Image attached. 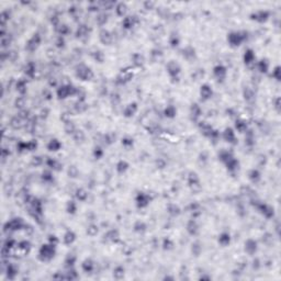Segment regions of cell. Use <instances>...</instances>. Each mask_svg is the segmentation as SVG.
Instances as JSON below:
<instances>
[{
	"label": "cell",
	"instance_id": "1",
	"mask_svg": "<svg viewBox=\"0 0 281 281\" xmlns=\"http://www.w3.org/2000/svg\"><path fill=\"white\" fill-rule=\"evenodd\" d=\"M55 254V249H54V245H43L42 248L40 249V257L42 260H50L54 257Z\"/></svg>",
	"mask_w": 281,
	"mask_h": 281
},
{
	"label": "cell",
	"instance_id": "8",
	"mask_svg": "<svg viewBox=\"0 0 281 281\" xmlns=\"http://www.w3.org/2000/svg\"><path fill=\"white\" fill-rule=\"evenodd\" d=\"M254 57V54H252V51H248V52L245 54V62L246 63H250V60Z\"/></svg>",
	"mask_w": 281,
	"mask_h": 281
},
{
	"label": "cell",
	"instance_id": "5",
	"mask_svg": "<svg viewBox=\"0 0 281 281\" xmlns=\"http://www.w3.org/2000/svg\"><path fill=\"white\" fill-rule=\"evenodd\" d=\"M74 240H75V234H74L73 232H68L67 234L65 235L64 242L66 243V244H70V243H73Z\"/></svg>",
	"mask_w": 281,
	"mask_h": 281
},
{
	"label": "cell",
	"instance_id": "2",
	"mask_svg": "<svg viewBox=\"0 0 281 281\" xmlns=\"http://www.w3.org/2000/svg\"><path fill=\"white\" fill-rule=\"evenodd\" d=\"M214 75H215L217 78H219V79H222V78H224L225 75H226V69H225L223 66L219 65V66H217V67L214 68Z\"/></svg>",
	"mask_w": 281,
	"mask_h": 281
},
{
	"label": "cell",
	"instance_id": "3",
	"mask_svg": "<svg viewBox=\"0 0 281 281\" xmlns=\"http://www.w3.org/2000/svg\"><path fill=\"white\" fill-rule=\"evenodd\" d=\"M211 94H212V90H211V88H209V86H203V87H201V96L203 97V98H205V99H208V98H210Z\"/></svg>",
	"mask_w": 281,
	"mask_h": 281
},
{
	"label": "cell",
	"instance_id": "4",
	"mask_svg": "<svg viewBox=\"0 0 281 281\" xmlns=\"http://www.w3.org/2000/svg\"><path fill=\"white\" fill-rule=\"evenodd\" d=\"M224 137L227 142H231V140H234V132L232 129H226L224 132Z\"/></svg>",
	"mask_w": 281,
	"mask_h": 281
},
{
	"label": "cell",
	"instance_id": "7",
	"mask_svg": "<svg viewBox=\"0 0 281 281\" xmlns=\"http://www.w3.org/2000/svg\"><path fill=\"white\" fill-rule=\"evenodd\" d=\"M220 243H221V244H223V245H226V244H228V243H229V235L223 234L222 236H221V238H220Z\"/></svg>",
	"mask_w": 281,
	"mask_h": 281
},
{
	"label": "cell",
	"instance_id": "6",
	"mask_svg": "<svg viewBox=\"0 0 281 281\" xmlns=\"http://www.w3.org/2000/svg\"><path fill=\"white\" fill-rule=\"evenodd\" d=\"M59 146H60V144L57 142V140H53L52 142L48 144V149H50V151H57V149L59 148Z\"/></svg>",
	"mask_w": 281,
	"mask_h": 281
}]
</instances>
